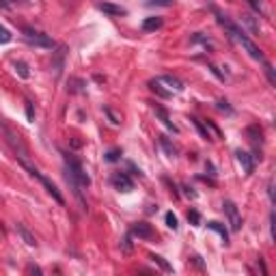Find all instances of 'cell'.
I'll list each match as a JSON object with an SVG mask.
<instances>
[{"instance_id": "1", "label": "cell", "mask_w": 276, "mask_h": 276, "mask_svg": "<svg viewBox=\"0 0 276 276\" xmlns=\"http://www.w3.org/2000/svg\"><path fill=\"white\" fill-rule=\"evenodd\" d=\"M218 15V22L224 26V28H227L229 30V35H231V39H235V41H238L244 50H246V52H248V56L250 58H254V60H259V63H265V56H263V52H261V48L257 46V44H254L252 41V39H248V35L246 33H244V30L238 26V24H233L231 22V19L227 17V15H222V13H216Z\"/></svg>"}, {"instance_id": "2", "label": "cell", "mask_w": 276, "mask_h": 276, "mask_svg": "<svg viewBox=\"0 0 276 276\" xmlns=\"http://www.w3.org/2000/svg\"><path fill=\"white\" fill-rule=\"evenodd\" d=\"M65 162H67V179L71 181V186H74L76 190V197L80 199V203L84 205V201H82V188H87L89 183H91V179H89V175L84 173V168H82V164L76 160V158H71V156H65Z\"/></svg>"}, {"instance_id": "3", "label": "cell", "mask_w": 276, "mask_h": 276, "mask_svg": "<svg viewBox=\"0 0 276 276\" xmlns=\"http://www.w3.org/2000/svg\"><path fill=\"white\" fill-rule=\"evenodd\" d=\"M22 35H24V39H26L30 46L46 48V50H52L56 46L52 37H48L46 33H41V30H35V28H30V26H24L22 28Z\"/></svg>"}, {"instance_id": "4", "label": "cell", "mask_w": 276, "mask_h": 276, "mask_svg": "<svg viewBox=\"0 0 276 276\" xmlns=\"http://www.w3.org/2000/svg\"><path fill=\"white\" fill-rule=\"evenodd\" d=\"M22 162H24V166L28 168V173H30V175H33V177H37V179H39V183H41V186L46 188V192H48V194H52V199H54L56 203H60V205H63V203H65V199H63V194L58 192V188L54 186V183L50 181V179H48V177L44 175L41 171H37L35 166H30V164H28V162H26L24 158H22Z\"/></svg>"}, {"instance_id": "5", "label": "cell", "mask_w": 276, "mask_h": 276, "mask_svg": "<svg viewBox=\"0 0 276 276\" xmlns=\"http://www.w3.org/2000/svg\"><path fill=\"white\" fill-rule=\"evenodd\" d=\"M222 209H224V214H227V218H229L231 231H240L242 229V216H240L238 207H235V203L233 201H224L222 203Z\"/></svg>"}, {"instance_id": "6", "label": "cell", "mask_w": 276, "mask_h": 276, "mask_svg": "<svg viewBox=\"0 0 276 276\" xmlns=\"http://www.w3.org/2000/svg\"><path fill=\"white\" fill-rule=\"evenodd\" d=\"M110 181L119 192H130L132 188H134V181L128 177V173H115V175L110 177Z\"/></svg>"}, {"instance_id": "7", "label": "cell", "mask_w": 276, "mask_h": 276, "mask_svg": "<svg viewBox=\"0 0 276 276\" xmlns=\"http://www.w3.org/2000/svg\"><path fill=\"white\" fill-rule=\"evenodd\" d=\"M130 235H134V238H138V240H151L156 233H153L151 224H147V222H134V224H132V229H130Z\"/></svg>"}, {"instance_id": "8", "label": "cell", "mask_w": 276, "mask_h": 276, "mask_svg": "<svg viewBox=\"0 0 276 276\" xmlns=\"http://www.w3.org/2000/svg\"><path fill=\"white\" fill-rule=\"evenodd\" d=\"M235 158H238L240 166L244 168V173H246V175H250V173L254 171V162H252V156H250L248 151H242V149H238V151H235Z\"/></svg>"}, {"instance_id": "9", "label": "cell", "mask_w": 276, "mask_h": 276, "mask_svg": "<svg viewBox=\"0 0 276 276\" xmlns=\"http://www.w3.org/2000/svg\"><path fill=\"white\" fill-rule=\"evenodd\" d=\"M97 9H99V11H104L106 15H110V17H121V15H125V13H128L123 7L112 5V3H99Z\"/></svg>"}, {"instance_id": "10", "label": "cell", "mask_w": 276, "mask_h": 276, "mask_svg": "<svg viewBox=\"0 0 276 276\" xmlns=\"http://www.w3.org/2000/svg\"><path fill=\"white\" fill-rule=\"evenodd\" d=\"M158 82L160 84H166L171 93H173V91H175V93H181V91H183V82H181V80H177L175 76H160Z\"/></svg>"}, {"instance_id": "11", "label": "cell", "mask_w": 276, "mask_h": 276, "mask_svg": "<svg viewBox=\"0 0 276 276\" xmlns=\"http://www.w3.org/2000/svg\"><path fill=\"white\" fill-rule=\"evenodd\" d=\"M156 115H158V117L162 119V123H164V125H166V128H168V130L173 132V134H177V132H179V130H177V125H175V123H173V121L168 119V115H166V110H164V108H160V106H156Z\"/></svg>"}, {"instance_id": "12", "label": "cell", "mask_w": 276, "mask_h": 276, "mask_svg": "<svg viewBox=\"0 0 276 276\" xmlns=\"http://www.w3.org/2000/svg\"><path fill=\"white\" fill-rule=\"evenodd\" d=\"M162 17H147L145 22H142V30L145 33H153V30H158V28H162Z\"/></svg>"}, {"instance_id": "13", "label": "cell", "mask_w": 276, "mask_h": 276, "mask_svg": "<svg viewBox=\"0 0 276 276\" xmlns=\"http://www.w3.org/2000/svg\"><path fill=\"white\" fill-rule=\"evenodd\" d=\"M207 229H211V231H216V233L220 235V238H222V242H224V244H229V231H227V229H224V227H222V224H220V222H216V220H211V222H207Z\"/></svg>"}, {"instance_id": "14", "label": "cell", "mask_w": 276, "mask_h": 276, "mask_svg": "<svg viewBox=\"0 0 276 276\" xmlns=\"http://www.w3.org/2000/svg\"><path fill=\"white\" fill-rule=\"evenodd\" d=\"M17 233L22 235V240L28 244V246H37V240H35V235H30V231L24 227V224H17Z\"/></svg>"}, {"instance_id": "15", "label": "cell", "mask_w": 276, "mask_h": 276, "mask_svg": "<svg viewBox=\"0 0 276 276\" xmlns=\"http://www.w3.org/2000/svg\"><path fill=\"white\" fill-rule=\"evenodd\" d=\"M160 147L166 151V156H171V158H175V156H177V147L173 145V142H171L166 136H160Z\"/></svg>"}, {"instance_id": "16", "label": "cell", "mask_w": 276, "mask_h": 276, "mask_svg": "<svg viewBox=\"0 0 276 276\" xmlns=\"http://www.w3.org/2000/svg\"><path fill=\"white\" fill-rule=\"evenodd\" d=\"M149 259H151L153 263H158V265H160V268L164 270V272H173V265H171V263H168L164 257H160V254H149Z\"/></svg>"}, {"instance_id": "17", "label": "cell", "mask_w": 276, "mask_h": 276, "mask_svg": "<svg viewBox=\"0 0 276 276\" xmlns=\"http://www.w3.org/2000/svg\"><path fill=\"white\" fill-rule=\"evenodd\" d=\"M192 123H194V128L199 130V134H201V138H203V140H209V138H211V136H209V132H207V128L203 125V121H201V119L192 117Z\"/></svg>"}, {"instance_id": "18", "label": "cell", "mask_w": 276, "mask_h": 276, "mask_svg": "<svg viewBox=\"0 0 276 276\" xmlns=\"http://www.w3.org/2000/svg\"><path fill=\"white\" fill-rule=\"evenodd\" d=\"M149 89L153 91V93H158L160 97H171V91H164V89H162V84L158 82V80H151V82H149Z\"/></svg>"}, {"instance_id": "19", "label": "cell", "mask_w": 276, "mask_h": 276, "mask_svg": "<svg viewBox=\"0 0 276 276\" xmlns=\"http://www.w3.org/2000/svg\"><path fill=\"white\" fill-rule=\"evenodd\" d=\"M13 67H15V71L19 74V78H24V80H26V78L30 76V74H28V67H26V63H22V60H17V63H15Z\"/></svg>"}, {"instance_id": "20", "label": "cell", "mask_w": 276, "mask_h": 276, "mask_svg": "<svg viewBox=\"0 0 276 276\" xmlns=\"http://www.w3.org/2000/svg\"><path fill=\"white\" fill-rule=\"evenodd\" d=\"M13 39V35L9 33V28H5L3 24H0V44H9Z\"/></svg>"}, {"instance_id": "21", "label": "cell", "mask_w": 276, "mask_h": 276, "mask_svg": "<svg viewBox=\"0 0 276 276\" xmlns=\"http://www.w3.org/2000/svg\"><path fill=\"white\" fill-rule=\"evenodd\" d=\"M166 227H168V229H173V231H175V229L179 227V224H177V216H175L173 211H168V214H166Z\"/></svg>"}, {"instance_id": "22", "label": "cell", "mask_w": 276, "mask_h": 276, "mask_svg": "<svg viewBox=\"0 0 276 276\" xmlns=\"http://www.w3.org/2000/svg\"><path fill=\"white\" fill-rule=\"evenodd\" d=\"M248 136H252V138H250L252 142H261V130H259L257 125L248 128Z\"/></svg>"}, {"instance_id": "23", "label": "cell", "mask_w": 276, "mask_h": 276, "mask_svg": "<svg viewBox=\"0 0 276 276\" xmlns=\"http://www.w3.org/2000/svg\"><path fill=\"white\" fill-rule=\"evenodd\" d=\"M175 0H147V7H171Z\"/></svg>"}, {"instance_id": "24", "label": "cell", "mask_w": 276, "mask_h": 276, "mask_svg": "<svg viewBox=\"0 0 276 276\" xmlns=\"http://www.w3.org/2000/svg\"><path fill=\"white\" fill-rule=\"evenodd\" d=\"M188 220H190V224H194V227H199V224H201V216H199V211L190 209V211H188Z\"/></svg>"}, {"instance_id": "25", "label": "cell", "mask_w": 276, "mask_h": 276, "mask_svg": "<svg viewBox=\"0 0 276 276\" xmlns=\"http://www.w3.org/2000/svg\"><path fill=\"white\" fill-rule=\"evenodd\" d=\"M119 156H121V151L119 149H112V151L106 153V160L108 162H115V160H119Z\"/></svg>"}, {"instance_id": "26", "label": "cell", "mask_w": 276, "mask_h": 276, "mask_svg": "<svg viewBox=\"0 0 276 276\" xmlns=\"http://www.w3.org/2000/svg\"><path fill=\"white\" fill-rule=\"evenodd\" d=\"M218 110H222V112H227V115H231V112H233V110H231V106L227 104V101H222V99L218 101Z\"/></svg>"}, {"instance_id": "27", "label": "cell", "mask_w": 276, "mask_h": 276, "mask_svg": "<svg viewBox=\"0 0 276 276\" xmlns=\"http://www.w3.org/2000/svg\"><path fill=\"white\" fill-rule=\"evenodd\" d=\"M121 248H123V252H130L132 250V244H130V235H125L123 242H121Z\"/></svg>"}, {"instance_id": "28", "label": "cell", "mask_w": 276, "mask_h": 276, "mask_svg": "<svg viewBox=\"0 0 276 276\" xmlns=\"http://www.w3.org/2000/svg\"><path fill=\"white\" fill-rule=\"evenodd\" d=\"M248 5L254 9V11H257V13H261V7H259V3H257V0H248Z\"/></svg>"}, {"instance_id": "29", "label": "cell", "mask_w": 276, "mask_h": 276, "mask_svg": "<svg viewBox=\"0 0 276 276\" xmlns=\"http://www.w3.org/2000/svg\"><path fill=\"white\" fill-rule=\"evenodd\" d=\"M26 115H28V121H33V119H35V115H33V106H30V104H26Z\"/></svg>"}, {"instance_id": "30", "label": "cell", "mask_w": 276, "mask_h": 276, "mask_svg": "<svg viewBox=\"0 0 276 276\" xmlns=\"http://www.w3.org/2000/svg\"><path fill=\"white\" fill-rule=\"evenodd\" d=\"M13 3H28V0H13Z\"/></svg>"}]
</instances>
